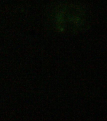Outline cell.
<instances>
[{
	"mask_svg": "<svg viewBox=\"0 0 107 121\" xmlns=\"http://www.w3.org/2000/svg\"><path fill=\"white\" fill-rule=\"evenodd\" d=\"M81 11L73 6L62 5L57 8L53 15V23L56 28L64 32L77 27L81 24Z\"/></svg>",
	"mask_w": 107,
	"mask_h": 121,
	"instance_id": "obj_1",
	"label": "cell"
}]
</instances>
